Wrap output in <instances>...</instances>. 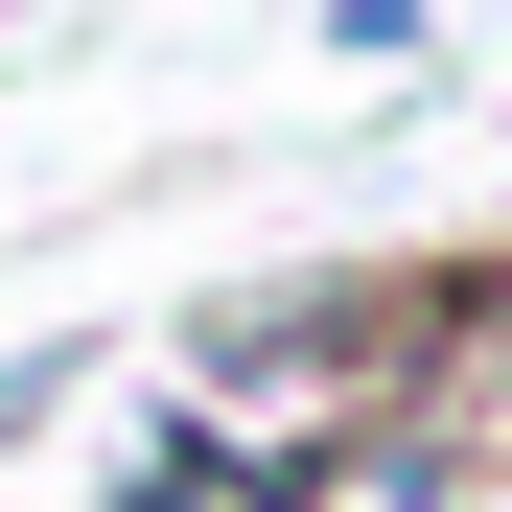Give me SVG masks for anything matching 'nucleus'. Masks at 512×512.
I'll use <instances>...</instances> for the list:
<instances>
[{
	"label": "nucleus",
	"instance_id": "nucleus-1",
	"mask_svg": "<svg viewBox=\"0 0 512 512\" xmlns=\"http://www.w3.org/2000/svg\"><path fill=\"white\" fill-rule=\"evenodd\" d=\"M94 512H280V489H256V443H233V419H187V396H163V419H140V466H117Z\"/></svg>",
	"mask_w": 512,
	"mask_h": 512
},
{
	"label": "nucleus",
	"instance_id": "nucleus-2",
	"mask_svg": "<svg viewBox=\"0 0 512 512\" xmlns=\"http://www.w3.org/2000/svg\"><path fill=\"white\" fill-rule=\"evenodd\" d=\"M326 47L350 70H443V0H326Z\"/></svg>",
	"mask_w": 512,
	"mask_h": 512
},
{
	"label": "nucleus",
	"instance_id": "nucleus-3",
	"mask_svg": "<svg viewBox=\"0 0 512 512\" xmlns=\"http://www.w3.org/2000/svg\"><path fill=\"white\" fill-rule=\"evenodd\" d=\"M47 419H70V350H0V466H24Z\"/></svg>",
	"mask_w": 512,
	"mask_h": 512
}]
</instances>
